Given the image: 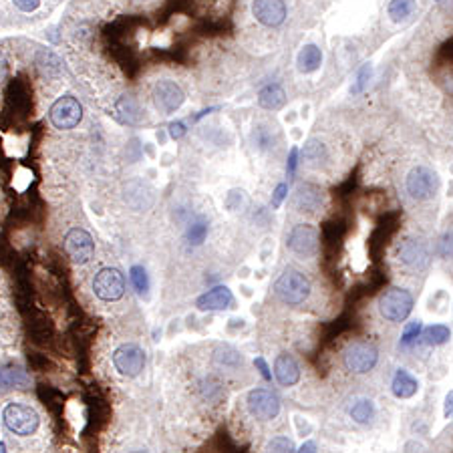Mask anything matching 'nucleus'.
I'll return each mask as SVG.
<instances>
[{
  "mask_svg": "<svg viewBox=\"0 0 453 453\" xmlns=\"http://www.w3.org/2000/svg\"><path fill=\"white\" fill-rule=\"evenodd\" d=\"M254 365H256V367L260 369V373H262V377H264L266 381H270V379H272V375H270V369H268L266 361H264L262 357H258V359H254Z\"/></svg>",
  "mask_w": 453,
  "mask_h": 453,
  "instance_id": "c9c22d12",
  "label": "nucleus"
},
{
  "mask_svg": "<svg viewBox=\"0 0 453 453\" xmlns=\"http://www.w3.org/2000/svg\"><path fill=\"white\" fill-rule=\"evenodd\" d=\"M287 191H289L287 184H280V186H276V189H274V196H272V206L280 207V204H282V202H284V198H287Z\"/></svg>",
  "mask_w": 453,
  "mask_h": 453,
  "instance_id": "473e14b6",
  "label": "nucleus"
},
{
  "mask_svg": "<svg viewBox=\"0 0 453 453\" xmlns=\"http://www.w3.org/2000/svg\"><path fill=\"white\" fill-rule=\"evenodd\" d=\"M207 236V224L206 222H194L189 230H187V240L191 242V244H202L204 240H206Z\"/></svg>",
  "mask_w": 453,
  "mask_h": 453,
  "instance_id": "c85d7f7f",
  "label": "nucleus"
},
{
  "mask_svg": "<svg viewBox=\"0 0 453 453\" xmlns=\"http://www.w3.org/2000/svg\"><path fill=\"white\" fill-rule=\"evenodd\" d=\"M184 135H186V125L182 123V121L169 123V137H171V139H180V137H184Z\"/></svg>",
  "mask_w": 453,
  "mask_h": 453,
  "instance_id": "72a5a7b5",
  "label": "nucleus"
},
{
  "mask_svg": "<svg viewBox=\"0 0 453 453\" xmlns=\"http://www.w3.org/2000/svg\"><path fill=\"white\" fill-rule=\"evenodd\" d=\"M287 244H289V248L294 254L310 258V256H314L316 250H318V232H316V228L314 226L298 224V226L292 228Z\"/></svg>",
  "mask_w": 453,
  "mask_h": 453,
  "instance_id": "f8f14e48",
  "label": "nucleus"
},
{
  "mask_svg": "<svg viewBox=\"0 0 453 453\" xmlns=\"http://www.w3.org/2000/svg\"><path fill=\"white\" fill-rule=\"evenodd\" d=\"M131 453H144V452H131Z\"/></svg>",
  "mask_w": 453,
  "mask_h": 453,
  "instance_id": "ea45409f",
  "label": "nucleus"
},
{
  "mask_svg": "<svg viewBox=\"0 0 453 453\" xmlns=\"http://www.w3.org/2000/svg\"><path fill=\"white\" fill-rule=\"evenodd\" d=\"M296 164H298V149H296V147H292V149H290V155H289V165H287V169H289L290 176L294 173Z\"/></svg>",
  "mask_w": 453,
  "mask_h": 453,
  "instance_id": "f704fd0d",
  "label": "nucleus"
},
{
  "mask_svg": "<svg viewBox=\"0 0 453 453\" xmlns=\"http://www.w3.org/2000/svg\"><path fill=\"white\" fill-rule=\"evenodd\" d=\"M323 191L316 186H300L294 194V206L298 212H307V214H316L323 207Z\"/></svg>",
  "mask_w": 453,
  "mask_h": 453,
  "instance_id": "4468645a",
  "label": "nucleus"
},
{
  "mask_svg": "<svg viewBox=\"0 0 453 453\" xmlns=\"http://www.w3.org/2000/svg\"><path fill=\"white\" fill-rule=\"evenodd\" d=\"M421 320H413V323H409L407 327H405V332H403V339H401V343L407 347V345H411L413 341L419 336V332H421Z\"/></svg>",
  "mask_w": 453,
  "mask_h": 453,
  "instance_id": "c756f323",
  "label": "nucleus"
},
{
  "mask_svg": "<svg viewBox=\"0 0 453 453\" xmlns=\"http://www.w3.org/2000/svg\"><path fill=\"white\" fill-rule=\"evenodd\" d=\"M129 276H131V284L139 294H145L149 290V280H147V272L144 266H133L129 270Z\"/></svg>",
  "mask_w": 453,
  "mask_h": 453,
  "instance_id": "bb28decb",
  "label": "nucleus"
},
{
  "mask_svg": "<svg viewBox=\"0 0 453 453\" xmlns=\"http://www.w3.org/2000/svg\"><path fill=\"white\" fill-rule=\"evenodd\" d=\"M93 290H95V294H97L101 300H107V302L119 300L125 294L123 274H121L117 268H101V270L95 274Z\"/></svg>",
  "mask_w": 453,
  "mask_h": 453,
  "instance_id": "423d86ee",
  "label": "nucleus"
},
{
  "mask_svg": "<svg viewBox=\"0 0 453 453\" xmlns=\"http://www.w3.org/2000/svg\"><path fill=\"white\" fill-rule=\"evenodd\" d=\"M287 103V93L280 85L276 83H270L266 85L260 93H258V105L262 109H268V111H276V109H282Z\"/></svg>",
  "mask_w": 453,
  "mask_h": 453,
  "instance_id": "a211bd4d",
  "label": "nucleus"
},
{
  "mask_svg": "<svg viewBox=\"0 0 453 453\" xmlns=\"http://www.w3.org/2000/svg\"><path fill=\"white\" fill-rule=\"evenodd\" d=\"M437 189H439V178H437V173L433 171L431 167L417 165L409 171L407 191H409L413 200H417V202L431 200L433 196L437 194Z\"/></svg>",
  "mask_w": 453,
  "mask_h": 453,
  "instance_id": "20e7f679",
  "label": "nucleus"
},
{
  "mask_svg": "<svg viewBox=\"0 0 453 453\" xmlns=\"http://www.w3.org/2000/svg\"><path fill=\"white\" fill-rule=\"evenodd\" d=\"M184 91L178 83L160 81L153 87V103L162 113H176L184 105Z\"/></svg>",
  "mask_w": 453,
  "mask_h": 453,
  "instance_id": "9b49d317",
  "label": "nucleus"
},
{
  "mask_svg": "<svg viewBox=\"0 0 453 453\" xmlns=\"http://www.w3.org/2000/svg\"><path fill=\"white\" fill-rule=\"evenodd\" d=\"M2 419L6 423V427L17 435H33L39 429V413L35 411L28 405H21V403H10L4 407Z\"/></svg>",
  "mask_w": 453,
  "mask_h": 453,
  "instance_id": "7ed1b4c3",
  "label": "nucleus"
},
{
  "mask_svg": "<svg viewBox=\"0 0 453 453\" xmlns=\"http://www.w3.org/2000/svg\"><path fill=\"white\" fill-rule=\"evenodd\" d=\"M0 453H6V445L4 443H0Z\"/></svg>",
  "mask_w": 453,
  "mask_h": 453,
  "instance_id": "58836bf2",
  "label": "nucleus"
},
{
  "mask_svg": "<svg viewBox=\"0 0 453 453\" xmlns=\"http://www.w3.org/2000/svg\"><path fill=\"white\" fill-rule=\"evenodd\" d=\"M274 375L278 379L280 385L284 387H292L300 381V367L298 363L290 357V354H278L274 361Z\"/></svg>",
  "mask_w": 453,
  "mask_h": 453,
  "instance_id": "dca6fc26",
  "label": "nucleus"
},
{
  "mask_svg": "<svg viewBox=\"0 0 453 453\" xmlns=\"http://www.w3.org/2000/svg\"><path fill=\"white\" fill-rule=\"evenodd\" d=\"M113 365L125 377H137L145 367V352L135 343H125L113 352Z\"/></svg>",
  "mask_w": 453,
  "mask_h": 453,
  "instance_id": "6e6552de",
  "label": "nucleus"
},
{
  "mask_svg": "<svg viewBox=\"0 0 453 453\" xmlns=\"http://www.w3.org/2000/svg\"><path fill=\"white\" fill-rule=\"evenodd\" d=\"M117 109H119V113H125L123 117H121L125 123H137L139 121V107H137V103L131 97H123L117 103Z\"/></svg>",
  "mask_w": 453,
  "mask_h": 453,
  "instance_id": "393cba45",
  "label": "nucleus"
},
{
  "mask_svg": "<svg viewBox=\"0 0 453 453\" xmlns=\"http://www.w3.org/2000/svg\"><path fill=\"white\" fill-rule=\"evenodd\" d=\"M296 453H316V443L314 441H307V443H302V447Z\"/></svg>",
  "mask_w": 453,
  "mask_h": 453,
  "instance_id": "e433bc0d",
  "label": "nucleus"
},
{
  "mask_svg": "<svg viewBox=\"0 0 453 453\" xmlns=\"http://www.w3.org/2000/svg\"><path fill=\"white\" fill-rule=\"evenodd\" d=\"M452 393H447L445 397V417H452Z\"/></svg>",
  "mask_w": 453,
  "mask_h": 453,
  "instance_id": "4c0bfd02",
  "label": "nucleus"
},
{
  "mask_svg": "<svg viewBox=\"0 0 453 453\" xmlns=\"http://www.w3.org/2000/svg\"><path fill=\"white\" fill-rule=\"evenodd\" d=\"M399 260L411 268H423L429 262V252H427L425 244L407 240L399 248Z\"/></svg>",
  "mask_w": 453,
  "mask_h": 453,
  "instance_id": "f3484780",
  "label": "nucleus"
},
{
  "mask_svg": "<svg viewBox=\"0 0 453 453\" xmlns=\"http://www.w3.org/2000/svg\"><path fill=\"white\" fill-rule=\"evenodd\" d=\"M413 310L411 292L403 289H389L381 294L379 298V312L391 320V323H401L405 320Z\"/></svg>",
  "mask_w": 453,
  "mask_h": 453,
  "instance_id": "f03ea898",
  "label": "nucleus"
},
{
  "mask_svg": "<svg viewBox=\"0 0 453 453\" xmlns=\"http://www.w3.org/2000/svg\"><path fill=\"white\" fill-rule=\"evenodd\" d=\"M450 336H452V330L443 327V325H433L423 332V339H425L427 345H443V343L450 341Z\"/></svg>",
  "mask_w": 453,
  "mask_h": 453,
  "instance_id": "5701e85b",
  "label": "nucleus"
},
{
  "mask_svg": "<svg viewBox=\"0 0 453 453\" xmlns=\"http://www.w3.org/2000/svg\"><path fill=\"white\" fill-rule=\"evenodd\" d=\"M264 453H296L289 437H272L264 447Z\"/></svg>",
  "mask_w": 453,
  "mask_h": 453,
  "instance_id": "a878e982",
  "label": "nucleus"
},
{
  "mask_svg": "<svg viewBox=\"0 0 453 453\" xmlns=\"http://www.w3.org/2000/svg\"><path fill=\"white\" fill-rule=\"evenodd\" d=\"M26 383V377L21 369H0V387L2 389H10V387H17V385H24Z\"/></svg>",
  "mask_w": 453,
  "mask_h": 453,
  "instance_id": "b1692460",
  "label": "nucleus"
},
{
  "mask_svg": "<svg viewBox=\"0 0 453 453\" xmlns=\"http://www.w3.org/2000/svg\"><path fill=\"white\" fill-rule=\"evenodd\" d=\"M65 250L75 264H87L95 256V242L83 228H73L65 236Z\"/></svg>",
  "mask_w": 453,
  "mask_h": 453,
  "instance_id": "0eeeda50",
  "label": "nucleus"
},
{
  "mask_svg": "<svg viewBox=\"0 0 453 453\" xmlns=\"http://www.w3.org/2000/svg\"><path fill=\"white\" fill-rule=\"evenodd\" d=\"M41 0H15V6L22 12H35L39 8Z\"/></svg>",
  "mask_w": 453,
  "mask_h": 453,
  "instance_id": "2f4dec72",
  "label": "nucleus"
},
{
  "mask_svg": "<svg viewBox=\"0 0 453 453\" xmlns=\"http://www.w3.org/2000/svg\"><path fill=\"white\" fill-rule=\"evenodd\" d=\"M379 361V350L373 347L371 343H365V341H359V343H352L345 350V365L347 369L352 373H369L377 365Z\"/></svg>",
  "mask_w": 453,
  "mask_h": 453,
  "instance_id": "1a4fd4ad",
  "label": "nucleus"
},
{
  "mask_svg": "<svg viewBox=\"0 0 453 453\" xmlns=\"http://www.w3.org/2000/svg\"><path fill=\"white\" fill-rule=\"evenodd\" d=\"M49 117H51V123L55 125L57 129H73L77 125L81 123L83 119V107L81 103L71 97V95H65V97H59L51 111H49Z\"/></svg>",
  "mask_w": 453,
  "mask_h": 453,
  "instance_id": "39448f33",
  "label": "nucleus"
},
{
  "mask_svg": "<svg viewBox=\"0 0 453 453\" xmlns=\"http://www.w3.org/2000/svg\"><path fill=\"white\" fill-rule=\"evenodd\" d=\"M276 296L287 305H300L310 296V280L298 270H287L274 284Z\"/></svg>",
  "mask_w": 453,
  "mask_h": 453,
  "instance_id": "f257e3e1",
  "label": "nucleus"
},
{
  "mask_svg": "<svg viewBox=\"0 0 453 453\" xmlns=\"http://www.w3.org/2000/svg\"><path fill=\"white\" fill-rule=\"evenodd\" d=\"M196 305L200 310H226L234 305V296L228 287H216L202 294Z\"/></svg>",
  "mask_w": 453,
  "mask_h": 453,
  "instance_id": "2eb2a0df",
  "label": "nucleus"
},
{
  "mask_svg": "<svg viewBox=\"0 0 453 453\" xmlns=\"http://www.w3.org/2000/svg\"><path fill=\"white\" fill-rule=\"evenodd\" d=\"M248 411L252 417L268 421L274 419L280 411V399L268 389H254L248 393Z\"/></svg>",
  "mask_w": 453,
  "mask_h": 453,
  "instance_id": "9d476101",
  "label": "nucleus"
},
{
  "mask_svg": "<svg viewBox=\"0 0 453 453\" xmlns=\"http://www.w3.org/2000/svg\"><path fill=\"white\" fill-rule=\"evenodd\" d=\"M417 8V0H391L389 2V17H391L395 22L405 21L409 19L413 12Z\"/></svg>",
  "mask_w": 453,
  "mask_h": 453,
  "instance_id": "412c9836",
  "label": "nucleus"
},
{
  "mask_svg": "<svg viewBox=\"0 0 453 453\" xmlns=\"http://www.w3.org/2000/svg\"><path fill=\"white\" fill-rule=\"evenodd\" d=\"M391 387L393 395L399 397V399H409V397H413V395L417 393V389H419L417 381H415L405 369H399V371L395 373Z\"/></svg>",
  "mask_w": 453,
  "mask_h": 453,
  "instance_id": "aec40b11",
  "label": "nucleus"
},
{
  "mask_svg": "<svg viewBox=\"0 0 453 453\" xmlns=\"http://www.w3.org/2000/svg\"><path fill=\"white\" fill-rule=\"evenodd\" d=\"M369 77H371V65H365L361 71H359V77H357V85L352 87V93H361L363 89H365V85L369 81Z\"/></svg>",
  "mask_w": 453,
  "mask_h": 453,
  "instance_id": "7c9ffc66",
  "label": "nucleus"
},
{
  "mask_svg": "<svg viewBox=\"0 0 453 453\" xmlns=\"http://www.w3.org/2000/svg\"><path fill=\"white\" fill-rule=\"evenodd\" d=\"M296 65L300 73H314L323 65V53L316 44H305L296 57Z\"/></svg>",
  "mask_w": 453,
  "mask_h": 453,
  "instance_id": "6ab92c4d",
  "label": "nucleus"
},
{
  "mask_svg": "<svg viewBox=\"0 0 453 453\" xmlns=\"http://www.w3.org/2000/svg\"><path fill=\"white\" fill-rule=\"evenodd\" d=\"M305 157L309 160L310 164H320L323 160H325V147L320 142H316V139H310L309 144L305 145Z\"/></svg>",
  "mask_w": 453,
  "mask_h": 453,
  "instance_id": "cd10ccee",
  "label": "nucleus"
},
{
  "mask_svg": "<svg viewBox=\"0 0 453 453\" xmlns=\"http://www.w3.org/2000/svg\"><path fill=\"white\" fill-rule=\"evenodd\" d=\"M350 417H352L357 423H361V425L371 423V419L375 417V405H373V401H369V399L357 401L354 407L350 409Z\"/></svg>",
  "mask_w": 453,
  "mask_h": 453,
  "instance_id": "4be33fe9",
  "label": "nucleus"
},
{
  "mask_svg": "<svg viewBox=\"0 0 453 453\" xmlns=\"http://www.w3.org/2000/svg\"><path fill=\"white\" fill-rule=\"evenodd\" d=\"M252 15L264 26H280L287 19L284 0H254Z\"/></svg>",
  "mask_w": 453,
  "mask_h": 453,
  "instance_id": "ddd939ff",
  "label": "nucleus"
}]
</instances>
